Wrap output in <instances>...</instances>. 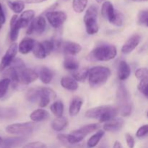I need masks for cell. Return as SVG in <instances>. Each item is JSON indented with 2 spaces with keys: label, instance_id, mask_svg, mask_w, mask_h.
Segmentation results:
<instances>
[{
  "label": "cell",
  "instance_id": "obj_1",
  "mask_svg": "<svg viewBox=\"0 0 148 148\" xmlns=\"http://www.w3.org/2000/svg\"><path fill=\"white\" fill-rule=\"evenodd\" d=\"M119 114L118 109L111 106H101L88 110L85 116L89 119H98L100 123L107 122L116 118Z\"/></svg>",
  "mask_w": 148,
  "mask_h": 148
},
{
  "label": "cell",
  "instance_id": "obj_2",
  "mask_svg": "<svg viewBox=\"0 0 148 148\" xmlns=\"http://www.w3.org/2000/svg\"><path fill=\"white\" fill-rule=\"evenodd\" d=\"M118 112L122 116H129L132 111L131 95L124 84H119L116 92Z\"/></svg>",
  "mask_w": 148,
  "mask_h": 148
},
{
  "label": "cell",
  "instance_id": "obj_3",
  "mask_svg": "<svg viewBox=\"0 0 148 148\" xmlns=\"http://www.w3.org/2000/svg\"><path fill=\"white\" fill-rule=\"evenodd\" d=\"M117 55L116 46L110 44H103L95 47L90 53L88 59L97 62H108L114 59Z\"/></svg>",
  "mask_w": 148,
  "mask_h": 148
},
{
  "label": "cell",
  "instance_id": "obj_4",
  "mask_svg": "<svg viewBox=\"0 0 148 148\" xmlns=\"http://www.w3.org/2000/svg\"><path fill=\"white\" fill-rule=\"evenodd\" d=\"M111 75L109 68L103 66H96L88 71V81L92 88H98L104 85Z\"/></svg>",
  "mask_w": 148,
  "mask_h": 148
},
{
  "label": "cell",
  "instance_id": "obj_5",
  "mask_svg": "<svg viewBox=\"0 0 148 148\" xmlns=\"http://www.w3.org/2000/svg\"><path fill=\"white\" fill-rule=\"evenodd\" d=\"M101 14L104 18L114 25L120 27L124 23V15L122 13L114 9L111 1H105L103 2Z\"/></svg>",
  "mask_w": 148,
  "mask_h": 148
},
{
  "label": "cell",
  "instance_id": "obj_6",
  "mask_svg": "<svg viewBox=\"0 0 148 148\" xmlns=\"http://www.w3.org/2000/svg\"><path fill=\"white\" fill-rule=\"evenodd\" d=\"M99 128V124L94 123L82 127L78 130H75L71 134H66L67 141L71 145L75 146L83 140V139L90 133L96 131Z\"/></svg>",
  "mask_w": 148,
  "mask_h": 148
},
{
  "label": "cell",
  "instance_id": "obj_7",
  "mask_svg": "<svg viewBox=\"0 0 148 148\" xmlns=\"http://www.w3.org/2000/svg\"><path fill=\"white\" fill-rule=\"evenodd\" d=\"M83 20L88 34H96L99 30L98 24V7L93 4L88 7L85 12Z\"/></svg>",
  "mask_w": 148,
  "mask_h": 148
},
{
  "label": "cell",
  "instance_id": "obj_8",
  "mask_svg": "<svg viewBox=\"0 0 148 148\" xmlns=\"http://www.w3.org/2000/svg\"><path fill=\"white\" fill-rule=\"evenodd\" d=\"M36 127V123L30 122L15 123L10 124L5 128L6 132L9 134H16V135H27L34 131Z\"/></svg>",
  "mask_w": 148,
  "mask_h": 148
},
{
  "label": "cell",
  "instance_id": "obj_9",
  "mask_svg": "<svg viewBox=\"0 0 148 148\" xmlns=\"http://www.w3.org/2000/svg\"><path fill=\"white\" fill-rule=\"evenodd\" d=\"M55 49L54 43L52 40H46L43 42H36L33 49V53L37 59H45Z\"/></svg>",
  "mask_w": 148,
  "mask_h": 148
},
{
  "label": "cell",
  "instance_id": "obj_10",
  "mask_svg": "<svg viewBox=\"0 0 148 148\" xmlns=\"http://www.w3.org/2000/svg\"><path fill=\"white\" fill-rule=\"evenodd\" d=\"M46 17L49 24L54 28L62 27L67 19V15L63 11H49L46 13Z\"/></svg>",
  "mask_w": 148,
  "mask_h": 148
},
{
  "label": "cell",
  "instance_id": "obj_11",
  "mask_svg": "<svg viewBox=\"0 0 148 148\" xmlns=\"http://www.w3.org/2000/svg\"><path fill=\"white\" fill-rule=\"evenodd\" d=\"M17 51H18V46L17 43H13L12 44L10 45L0 62V72L5 71V69L10 66L12 61L15 58Z\"/></svg>",
  "mask_w": 148,
  "mask_h": 148
},
{
  "label": "cell",
  "instance_id": "obj_12",
  "mask_svg": "<svg viewBox=\"0 0 148 148\" xmlns=\"http://www.w3.org/2000/svg\"><path fill=\"white\" fill-rule=\"evenodd\" d=\"M46 20L43 16H38L37 17H34L28 27L27 29L26 33L27 35H41L46 30Z\"/></svg>",
  "mask_w": 148,
  "mask_h": 148
},
{
  "label": "cell",
  "instance_id": "obj_13",
  "mask_svg": "<svg viewBox=\"0 0 148 148\" xmlns=\"http://www.w3.org/2000/svg\"><path fill=\"white\" fill-rule=\"evenodd\" d=\"M38 78V73L36 71L25 67L18 72L19 84L22 85H28L35 82Z\"/></svg>",
  "mask_w": 148,
  "mask_h": 148
},
{
  "label": "cell",
  "instance_id": "obj_14",
  "mask_svg": "<svg viewBox=\"0 0 148 148\" xmlns=\"http://www.w3.org/2000/svg\"><path fill=\"white\" fill-rule=\"evenodd\" d=\"M56 94L54 91L49 88H41L40 98L38 101L39 106L41 108L47 106L52 100L55 99Z\"/></svg>",
  "mask_w": 148,
  "mask_h": 148
},
{
  "label": "cell",
  "instance_id": "obj_15",
  "mask_svg": "<svg viewBox=\"0 0 148 148\" xmlns=\"http://www.w3.org/2000/svg\"><path fill=\"white\" fill-rule=\"evenodd\" d=\"M140 41H141V36L140 35H133L123 45L122 48H121V51L124 54L130 53L137 47V46L140 44Z\"/></svg>",
  "mask_w": 148,
  "mask_h": 148
},
{
  "label": "cell",
  "instance_id": "obj_16",
  "mask_svg": "<svg viewBox=\"0 0 148 148\" xmlns=\"http://www.w3.org/2000/svg\"><path fill=\"white\" fill-rule=\"evenodd\" d=\"M62 50L67 56H75L82 51V46L75 42L66 41L61 44Z\"/></svg>",
  "mask_w": 148,
  "mask_h": 148
},
{
  "label": "cell",
  "instance_id": "obj_17",
  "mask_svg": "<svg viewBox=\"0 0 148 148\" xmlns=\"http://www.w3.org/2000/svg\"><path fill=\"white\" fill-rule=\"evenodd\" d=\"M35 12L32 10H28L22 12L21 15L17 19L20 28H24L28 26L35 17Z\"/></svg>",
  "mask_w": 148,
  "mask_h": 148
},
{
  "label": "cell",
  "instance_id": "obj_18",
  "mask_svg": "<svg viewBox=\"0 0 148 148\" xmlns=\"http://www.w3.org/2000/svg\"><path fill=\"white\" fill-rule=\"evenodd\" d=\"M124 126V120L122 119H114L106 122L103 125V130L109 132H116L120 131Z\"/></svg>",
  "mask_w": 148,
  "mask_h": 148
},
{
  "label": "cell",
  "instance_id": "obj_19",
  "mask_svg": "<svg viewBox=\"0 0 148 148\" xmlns=\"http://www.w3.org/2000/svg\"><path fill=\"white\" fill-rule=\"evenodd\" d=\"M18 16L14 14L10 20V39L12 42H15L19 36V32L20 28V25L17 22Z\"/></svg>",
  "mask_w": 148,
  "mask_h": 148
},
{
  "label": "cell",
  "instance_id": "obj_20",
  "mask_svg": "<svg viewBox=\"0 0 148 148\" xmlns=\"http://www.w3.org/2000/svg\"><path fill=\"white\" fill-rule=\"evenodd\" d=\"M18 115L17 110L11 107H0V121H9Z\"/></svg>",
  "mask_w": 148,
  "mask_h": 148
},
{
  "label": "cell",
  "instance_id": "obj_21",
  "mask_svg": "<svg viewBox=\"0 0 148 148\" xmlns=\"http://www.w3.org/2000/svg\"><path fill=\"white\" fill-rule=\"evenodd\" d=\"M36 42V40L33 38H25L20 41V44H19L18 51L23 54H27L32 51Z\"/></svg>",
  "mask_w": 148,
  "mask_h": 148
},
{
  "label": "cell",
  "instance_id": "obj_22",
  "mask_svg": "<svg viewBox=\"0 0 148 148\" xmlns=\"http://www.w3.org/2000/svg\"><path fill=\"white\" fill-rule=\"evenodd\" d=\"M131 75V68L125 61H121L118 66V77L120 80H126Z\"/></svg>",
  "mask_w": 148,
  "mask_h": 148
},
{
  "label": "cell",
  "instance_id": "obj_23",
  "mask_svg": "<svg viewBox=\"0 0 148 148\" xmlns=\"http://www.w3.org/2000/svg\"><path fill=\"white\" fill-rule=\"evenodd\" d=\"M49 118V113L44 109H39L33 111L30 115V119L33 122H41V121H46Z\"/></svg>",
  "mask_w": 148,
  "mask_h": 148
},
{
  "label": "cell",
  "instance_id": "obj_24",
  "mask_svg": "<svg viewBox=\"0 0 148 148\" xmlns=\"http://www.w3.org/2000/svg\"><path fill=\"white\" fill-rule=\"evenodd\" d=\"M38 76L43 83L47 85V84L50 83L53 79V73L49 68L46 67V66H42L39 69Z\"/></svg>",
  "mask_w": 148,
  "mask_h": 148
},
{
  "label": "cell",
  "instance_id": "obj_25",
  "mask_svg": "<svg viewBox=\"0 0 148 148\" xmlns=\"http://www.w3.org/2000/svg\"><path fill=\"white\" fill-rule=\"evenodd\" d=\"M60 84L62 88L69 91H75L78 89V83L73 77L65 76L61 79Z\"/></svg>",
  "mask_w": 148,
  "mask_h": 148
},
{
  "label": "cell",
  "instance_id": "obj_26",
  "mask_svg": "<svg viewBox=\"0 0 148 148\" xmlns=\"http://www.w3.org/2000/svg\"><path fill=\"white\" fill-rule=\"evenodd\" d=\"M82 103H83V101H82L81 98L76 97V98H74L72 101V102H71L70 106H69V115L71 116H75L77 115L79 113V111H80Z\"/></svg>",
  "mask_w": 148,
  "mask_h": 148
},
{
  "label": "cell",
  "instance_id": "obj_27",
  "mask_svg": "<svg viewBox=\"0 0 148 148\" xmlns=\"http://www.w3.org/2000/svg\"><path fill=\"white\" fill-rule=\"evenodd\" d=\"M41 92V88H32L27 91L25 98L28 102L36 103L39 101Z\"/></svg>",
  "mask_w": 148,
  "mask_h": 148
},
{
  "label": "cell",
  "instance_id": "obj_28",
  "mask_svg": "<svg viewBox=\"0 0 148 148\" xmlns=\"http://www.w3.org/2000/svg\"><path fill=\"white\" fill-rule=\"evenodd\" d=\"M26 140L25 137H10V138H7L3 140L2 145L4 147H17V146L20 145L25 143Z\"/></svg>",
  "mask_w": 148,
  "mask_h": 148
},
{
  "label": "cell",
  "instance_id": "obj_29",
  "mask_svg": "<svg viewBox=\"0 0 148 148\" xmlns=\"http://www.w3.org/2000/svg\"><path fill=\"white\" fill-rule=\"evenodd\" d=\"M68 125V121L65 117L61 116L55 119L51 123V127L54 131L61 132L64 130Z\"/></svg>",
  "mask_w": 148,
  "mask_h": 148
},
{
  "label": "cell",
  "instance_id": "obj_30",
  "mask_svg": "<svg viewBox=\"0 0 148 148\" xmlns=\"http://www.w3.org/2000/svg\"><path fill=\"white\" fill-rule=\"evenodd\" d=\"M79 62H77L73 56H67L66 55L64 61V67L69 71H76L79 69Z\"/></svg>",
  "mask_w": 148,
  "mask_h": 148
},
{
  "label": "cell",
  "instance_id": "obj_31",
  "mask_svg": "<svg viewBox=\"0 0 148 148\" xmlns=\"http://www.w3.org/2000/svg\"><path fill=\"white\" fill-rule=\"evenodd\" d=\"M105 134L104 131L102 130H99V131L97 132L95 134H94L92 137H90V138L88 140V143L87 145L89 147L93 148L96 147V145H98V144L99 143V142L101 141V139L103 138V137Z\"/></svg>",
  "mask_w": 148,
  "mask_h": 148
},
{
  "label": "cell",
  "instance_id": "obj_32",
  "mask_svg": "<svg viewBox=\"0 0 148 148\" xmlns=\"http://www.w3.org/2000/svg\"><path fill=\"white\" fill-rule=\"evenodd\" d=\"M64 106L63 103L61 101H56L50 107L52 114L56 116V117L62 116L64 113Z\"/></svg>",
  "mask_w": 148,
  "mask_h": 148
},
{
  "label": "cell",
  "instance_id": "obj_33",
  "mask_svg": "<svg viewBox=\"0 0 148 148\" xmlns=\"http://www.w3.org/2000/svg\"><path fill=\"white\" fill-rule=\"evenodd\" d=\"M7 5L10 10L16 14L23 12L25 9V4L20 1H7Z\"/></svg>",
  "mask_w": 148,
  "mask_h": 148
},
{
  "label": "cell",
  "instance_id": "obj_34",
  "mask_svg": "<svg viewBox=\"0 0 148 148\" xmlns=\"http://www.w3.org/2000/svg\"><path fill=\"white\" fill-rule=\"evenodd\" d=\"M88 0H73L72 8L77 13H82L85 11L88 5Z\"/></svg>",
  "mask_w": 148,
  "mask_h": 148
},
{
  "label": "cell",
  "instance_id": "obj_35",
  "mask_svg": "<svg viewBox=\"0 0 148 148\" xmlns=\"http://www.w3.org/2000/svg\"><path fill=\"white\" fill-rule=\"evenodd\" d=\"M88 71L89 69L88 68H82L80 69H77L76 71H75V72H73V78L77 82H83L84 80H85L87 77H88Z\"/></svg>",
  "mask_w": 148,
  "mask_h": 148
},
{
  "label": "cell",
  "instance_id": "obj_36",
  "mask_svg": "<svg viewBox=\"0 0 148 148\" xmlns=\"http://www.w3.org/2000/svg\"><path fill=\"white\" fill-rule=\"evenodd\" d=\"M10 83H11V81L7 77L0 80V99L6 95Z\"/></svg>",
  "mask_w": 148,
  "mask_h": 148
},
{
  "label": "cell",
  "instance_id": "obj_37",
  "mask_svg": "<svg viewBox=\"0 0 148 148\" xmlns=\"http://www.w3.org/2000/svg\"><path fill=\"white\" fill-rule=\"evenodd\" d=\"M137 22L140 25L148 26V11L147 10H143L139 12L137 17Z\"/></svg>",
  "mask_w": 148,
  "mask_h": 148
},
{
  "label": "cell",
  "instance_id": "obj_38",
  "mask_svg": "<svg viewBox=\"0 0 148 148\" xmlns=\"http://www.w3.org/2000/svg\"><path fill=\"white\" fill-rule=\"evenodd\" d=\"M138 90L147 98L148 95V81L147 78H145L140 80L138 84Z\"/></svg>",
  "mask_w": 148,
  "mask_h": 148
},
{
  "label": "cell",
  "instance_id": "obj_39",
  "mask_svg": "<svg viewBox=\"0 0 148 148\" xmlns=\"http://www.w3.org/2000/svg\"><path fill=\"white\" fill-rule=\"evenodd\" d=\"M147 75L148 70L146 67L139 68L135 72V77L138 79H140V80L145 79V78H147Z\"/></svg>",
  "mask_w": 148,
  "mask_h": 148
},
{
  "label": "cell",
  "instance_id": "obj_40",
  "mask_svg": "<svg viewBox=\"0 0 148 148\" xmlns=\"http://www.w3.org/2000/svg\"><path fill=\"white\" fill-rule=\"evenodd\" d=\"M148 133V125L147 124H145V125L142 126L140 128L138 129V130L137 131L136 133V136L138 138H143V137H145Z\"/></svg>",
  "mask_w": 148,
  "mask_h": 148
},
{
  "label": "cell",
  "instance_id": "obj_41",
  "mask_svg": "<svg viewBox=\"0 0 148 148\" xmlns=\"http://www.w3.org/2000/svg\"><path fill=\"white\" fill-rule=\"evenodd\" d=\"M57 138L58 140H59L61 143L66 148H75L74 146L71 145L67 141V139H66V134H58L57 136Z\"/></svg>",
  "mask_w": 148,
  "mask_h": 148
},
{
  "label": "cell",
  "instance_id": "obj_42",
  "mask_svg": "<svg viewBox=\"0 0 148 148\" xmlns=\"http://www.w3.org/2000/svg\"><path fill=\"white\" fill-rule=\"evenodd\" d=\"M23 148H47V146L41 142H33L27 143L23 146Z\"/></svg>",
  "mask_w": 148,
  "mask_h": 148
},
{
  "label": "cell",
  "instance_id": "obj_43",
  "mask_svg": "<svg viewBox=\"0 0 148 148\" xmlns=\"http://www.w3.org/2000/svg\"><path fill=\"white\" fill-rule=\"evenodd\" d=\"M125 139L127 146L130 148H134V145H135V141H134V137H133L130 134H128V133H127V134H125Z\"/></svg>",
  "mask_w": 148,
  "mask_h": 148
},
{
  "label": "cell",
  "instance_id": "obj_44",
  "mask_svg": "<svg viewBox=\"0 0 148 148\" xmlns=\"http://www.w3.org/2000/svg\"><path fill=\"white\" fill-rule=\"evenodd\" d=\"M5 22H6L5 14H4V9H3L2 5H1V4L0 3V30H1L3 25L5 23Z\"/></svg>",
  "mask_w": 148,
  "mask_h": 148
},
{
  "label": "cell",
  "instance_id": "obj_45",
  "mask_svg": "<svg viewBox=\"0 0 148 148\" xmlns=\"http://www.w3.org/2000/svg\"><path fill=\"white\" fill-rule=\"evenodd\" d=\"M17 1H22L24 4H39V3H42L47 0H17Z\"/></svg>",
  "mask_w": 148,
  "mask_h": 148
},
{
  "label": "cell",
  "instance_id": "obj_46",
  "mask_svg": "<svg viewBox=\"0 0 148 148\" xmlns=\"http://www.w3.org/2000/svg\"><path fill=\"white\" fill-rule=\"evenodd\" d=\"M113 148H123L122 145L121 144V143H119V141H116L114 144V147Z\"/></svg>",
  "mask_w": 148,
  "mask_h": 148
},
{
  "label": "cell",
  "instance_id": "obj_47",
  "mask_svg": "<svg viewBox=\"0 0 148 148\" xmlns=\"http://www.w3.org/2000/svg\"><path fill=\"white\" fill-rule=\"evenodd\" d=\"M130 1H136V2H140V1H147V0H130Z\"/></svg>",
  "mask_w": 148,
  "mask_h": 148
},
{
  "label": "cell",
  "instance_id": "obj_48",
  "mask_svg": "<svg viewBox=\"0 0 148 148\" xmlns=\"http://www.w3.org/2000/svg\"><path fill=\"white\" fill-rule=\"evenodd\" d=\"M95 1H96L98 3H99V4H101V3L104 2V1H106V0H95Z\"/></svg>",
  "mask_w": 148,
  "mask_h": 148
},
{
  "label": "cell",
  "instance_id": "obj_49",
  "mask_svg": "<svg viewBox=\"0 0 148 148\" xmlns=\"http://www.w3.org/2000/svg\"><path fill=\"white\" fill-rule=\"evenodd\" d=\"M2 142H3V139L0 137V145H2Z\"/></svg>",
  "mask_w": 148,
  "mask_h": 148
},
{
  "label": "cell",
  "instance_id": "obj_50",
  "mask_svg": "<svg viewBox=\"0 0 148 148\" xmlns=\"http://www.w3.org/2000/svg\"><path fill=\"white\" fill-rule=\"evenodd\" d=\"M2 148H10V147H2Z\"/></svg>",
  "mask_w": 148,
  "mask_h": 148
},
{
  "label": "cell",
  "instance_id": "obj_51",
  "mask_svg": "<svg viewBox=\"0 0 148 148\" xmlns=\"http://www.w3.org/2000/svg\"><path fill=\"white\" fill-rule=\"evenodd\" d=\"M64 1H69V0H64Z\"/></svg>",
  "mask_w": 148,
  "mask_h": 148
}]
</instances>
